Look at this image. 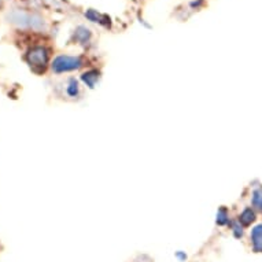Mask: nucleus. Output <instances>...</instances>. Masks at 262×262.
Returning <instances> with one entry per match:
<instances>
[{"instance_id": "nucleus-1", "label": "nucleus", "mask_w": 262, "mask_h": 262, "mask_svg": "<svg viewBox=\"0 0 262 262\" xmlns=\"http://www.w3.org/2000/svg\"><path fill=\"white\" fill-rule=\"evenodd\" d=\"M25 59L32 69L40 73V72H44L46 68H47L50 54H48L47 48L37 46V47L30 48L28 54H26Z\"/></svg>"}, {"instance_id": "nucleus-2", "label": "nucleus", "mask_w": 262, "mask_h": 262, "mask_svg": "<svg viewBox=\"0 0 262 262\" xmlns=\"http://www.w3.org/2000/svg\"><path fill=\"white\" fill-rule=\"evenodd\" d=\"M82 66V60L80 56H69V55H59L56 56L52 62V72L54 73H66L72 70H77Z\"/></svg>"}, {"instance_id": "nucleus-3", "label": "nucleus", "mask_w": 262, "mask_h": 262, "mask_svg": "<svg viewBox=\"0 0 262 262\" xmlns=\"http://www.w3.org/2000/svg\"><path fill=\"white\" fill-rule=\"evenodd\" d=\"M251 243H253V250L255 253H262V224L254 227L251 231Z\"/></svg>"}, {"instance_id": "nucleus-4", "label": "nucleus", "mask_w": 262, "mask_h": 262, "mask_svg": "<svg viewBox=\"0 0 262 262\" xmlns=\"http://www.w3.org/2000/svg\"><path fill=\"white\" fill-rule=\"evenodd\" d=\"M85 17L90 18L92 22H99V24H102L104 26L110 25V18L106 17V15H100L95 10H88L85 13Z\"/></svg>"}, {"instance_id": "nucleus-5", "label": "nucleus", "mask_w": 262, "mask_h": 262, "mask_svg": "<svg viewBox=\"0 0 262 262\" xmlns=\"http://www.w3.org/2000/svg\"><path fill=\"white\" fill-rule=\"evenodd\" d=\"M98 78H99V73H98L96 70H90V72H86V73L82 74V80H84V82H85L90 88H94L96 81H98Z\"/></svg>"}, {"instance_id": "nucleus-6", "label": "nucleus", "mask_w": 262, "mask_h": 262, "mask_svg": "<svg viewBox=\"0 0 262 262\" xmlns=\"http://www.w3.org/2000/svg\"><path fill=\"white\" fill-rule=\"evenodd\" d=\"M254 220H255V214H254V211L251 209H245L241 217H239V221L243 225H250L251 223H254Z\"/></svg>"}, {"instance_id": "nucleus-7", "label": "nucleus", "mask_w": 262, "mask_h": 262, "mask_svg": "<svg viewBox=\"0 0 262 262\" xmlns=\"http://www.w3.org/2000/svg\"><path fill=\"white\" fill-rule=\"evenodd\" d=\"M91 37V32L90 29H86L84 26H80L77 30H76V39L81 43H86Z\"/></svg>"}, {"instance_id": "nucleus-8", "label": "nucleus", "mask_w": 262, "mask_h": 262, "mask_svg": "<svg viewBox=\"0 0 262 262\" xmlns=\"http://www.w3.org/2000/svg\"><path fill=\"white\" fill-rule=\"evenodd\" d=\"M251 202H253L254 207H257L258 210L262 211V188H258L254 191Z\"/></svg>"}, {"instance_id": "nucleus-9", "label": "nucleus", "mask_w": 262, "mask_h": 262, "mask_svg": "<svg viewBox=\"0 0 262 262\" xmlns=\"http://www.w3.org/2000/svg\"><path fill=\"white\" fill-rule=\"evenodd\" d=\"M66 92H68V95L72 96V98H76L78 95V92H80V85H78V82L76 81L74 78H72L69 81V85L66 88Z\"/></svg>"}, {"instance_id": "nucleus-10", "label": "nucleus", "mask_w": 262, "mask_h": 262, "mask_svg": "<svg viewBox=\"0 0 262 262\" xmlns=\"http://www.w3.org/2000/svg\"><path fill=\"white\" fill-rule=\"evenodd\" d=\"M229 223V219H228V213L225 209H220L219 214H217V224L219 225H227Z\"/></svg>"}, {"instance_id": "nucleus-11", "label": "nucleus", "mask_w": 262, "mask_h": 262, "mask_svg": "<svg viewBox=\"0 0 262 262\" xmlns=\"http://www.w3.org/2000/svg\"><path fill=\"white\" fill-rule=\"evenodd\" d=\"M176 255H177V258H179V259H181V261H185V259H187V255H185L184 253H180V251H179Z\"/></svg>"}]
</instances>
